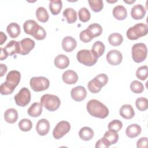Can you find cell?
Returning <instances> with one entry per match:
<instances>
[{"mask_svg":"<svg viewBox=\"0 0 148 148\" xmlns=\"http://www.w3.org/2000/svg\"><path fill=\"white\" fill-rule=\"evenodd\" d=\"M21 79L20 72L13 70L10 71L6 76V81L0 86V92L2 95L11 94L15 88L19 84Z\"/></svg>","mask_w":148,"mask_h":148,"instance_id":"cell-1","label":"cell"},{"mask_svg":"<svg viewBox=\"0 0 148 148\" xmlns=\"http://www.w3.org/2000/svg\"><path fill=\"white\" fill-rule=\"evenodd\" d=\"M87 110L93 117L105 119L109 114L108 108L99 101L91 99L87 103Z\"/></svg>","mask_w":148,"mask_h":148,"instance_id":"cell-2","label":"cell"},{"mask_svg":"<svg viewBox=\"0 0 148 148\" xmlns=\"http://www.w3.org/2000/svg\"><path fill=\"white\" fill-rule=\"evenodd\" d=\"M108 82V77L105 73H101L96 76L93 79L91 80L88 84V90L94 94L98 93L102 87L105 86Z\"/></svg>","mask_w":148,"mask_h":148,"instance_id":"cell-3","label":"cell"},{"mask_svg":"<svg viewBox=\"0 0 148 148\" xmlns=\"http://www.w3.org/2000/svg\"><path fill=\"white\" fill-rule=\"evenodd\" d=\"M147 34V25L144 23H138L128 29L127 36L130 40H136Z\"/></svg>","mask_w":148,"mask_h":148,"instance_id":"cell-4","label":"cell"},{"mask_svg":"<svg viewBox=\"0 0 148 148\" xmlns=\"http://www.w3.org/2000/svg\"><path fill=\"white\" fill-rule=\"evenodd\" d=\"M40 103L46 109L53 112L58 109L61 105V101L55 95L46 94L41 97Z\"/></svg>","mask_w":148,"mask_h":148,"instance_id":"cell-5","label":"cell"},{"mask_svg":"<svg viewBox=\"0 0 148 148\" xmlns=\"http://www.w3.org/2000/svg\"><path fill=\"white\" fill-rule=\"evenodd\" d=\"M147 47L143 43H138L132 47L131 53L133 60L137 63L143 62L147 57Z\"/></svg>","mask_w":148,"mask_h":148,"instance_id":"cell-6","label":"cell"},{"mask_svg":"<svg viewBox=\"0 0 148 148\" xmlns=\"http://www.w3.org/2000/svg\"><path fill=\"white\" fill-rule=\"evenodd\" d=\"M76 57L79 62L87 66L94 65L98 61V58L93 55L91 50L87 49L79 50L77 53Z\"/></svg>","mask_w":148,"mask_h":148,"instance_id":"cell-7","label":"cell"},{"mask_svg":"<svg viewBox=\"0 0 148 148\" xmlns=\"http://www.w3.org/2000/svg\"><path fill=\"white\" fill-rule=\"evenodd\" d=\"M30 86L32 90L39 92L47 90L50 86L49 79L43 76L33 77L30 80Z\"/></svg>","mask_w":148,"mask_h":148,"instance_id":"cell-8","label":"cell"},{"mask_svg":"<svg viewBox=\"0 0 148 148\" xmlns=\"http://www.w3.org/2000/svg\"><path fill=\"white\" fill-rule=\"evenodd\" d=\"M14 98L16 105L19 106L24 107L31 101V92L27 88L23 87L15 95Z\"/></svg>","mask_w":148,"mask_h":148,"instance_id":"cell-9","label":"cell"},{"mask_svg":"<svg viewBox=\"0 0 148 148\" xmlns=\"http://www.w3.org/2000/svg\"><path fill=\"white\" fill-rule=\"evenodd\" d=\"M71 129V125L66 121H61L58 122L54 127L53 131V137L56 139L62 138Z\"/></svg>","mask_w":148,"mask_h":148,"instance_id":"cell-10","label":"cell"},{"mask_svg":"<svg viewBox=\"0 0 148 148\" xmlns=\"http://www.w3.org/2000/svg\"><path fill=\"white\" fill-rule=\"evenodd\" d=\"M106 58L110 65H117L121 62L123 56L120 51L117 50H112L107 53Z\"/></svg>","mask_w":148,"mask_h":148,"instance_id":"cell-11","label":"cell"},{"mask_svg":"<svg viewBox=\"0 0 148 148\" xmlns=\"http://www.w3.org/2000/svg\"><path fill=\"white\" fill-rule=\"evenodd\" d=\"M20 47V53L21 55H26L29 53V52L34 48L35 43L32 39L26 38H24L19 42Z\"/></svg>","mask_w":148,"mask_h":148,"instance_id":"cell-12","label":"cell"},{"mask_svg":"<svg viewBox=\"0 0 148 148\" xmlns=\"http://www.w3.org/2000/svg\"><path fill=\"white\" fill-rule=\"evenodd\" d=\"M71 95L74 101L80 102L86 98L87 96V91L84 87L79 86L71 90Z\"/></svg>","mask_w":148,"mask_h":148,"instance_id":"cell-13","label":"cell"},{"mask_svg":"<svg viewBox=\"0 0 148 148\" xmlns=\"http://www.w3.org/2000/svg\"><path fill=\"white\" fill-rule=\"evenodd\" d=\"M50 130V123L45 119L39 120L36 125V131L40 136H45L48 134Z\"/></svg>","mask_w":148,"mask_h":148,"instance_id":"cell-14","label":"cell"},{"mask_svg":"<svg viewBox=\"0 0 148 148\" xmlns=\"http://www.w3.org/2000/svg\"><path fill=\"white\" fill-rule=\"evenodd\" d=\"M61 45L64 51L66 52H71L76 48L77 46V42L73 37L67 36L63 38Z\"/></svg>","mask_w":148,"mask_h":148,"instance_id":"cell-15","label":"cell"},{"mask_svg":"<svg viewBox=\"0 0 148 148\" xmlns=\"http://www.w3.org/2000/svg\"><path fill=\"white\" fill-rule=\"evenodd\" d=\"M62 79L65 83L67 84H73L77 82L78 76L74 71L68 70L63 73Z\"/></svg>","mask_w":148,"mask_h":148,"instance_id":"cell-16","label":"cell"},{"mask_svg":"<svg viewBox=\"0 0 148 148\" xmlns=\"http://www.w3.org/2000/svg\"><path fill=\"white\" fill-rule=\"evenodd\" d=\"M146 14V9L143 6L140 4L134 5L131 10V15L132 18L135 20H140L144 17Z\"/></svg>","mask_w":148,"mask_h":148,"instance_id":"cell-17","label":"cell"},{"mask_svg":"<svg viewBox=\"0 0 148 148\" xmlns=\"http://www.w3.org/2000/svg\"><path fill=\"white\" fill-rule=\"evenodd\" d=\"M4 49L8 56H12L15 54H20V47L19 42L12 40H10L4 47Z\"/></svg>","mask_w":148,"mask_h":148,"instance_id":"cell-18","label":"cell"},{"mask_svg":"<svg viewBox=\"0 0 148 148\" xmlns=\"http://www.w3.org/2000/svg\"><path fill=\"white\" fill-rule=\"evenodd\" d=\"M119 113L120 116L125 119H131L135 115L133 108L131 105H123L120 109Z\"/></svg>","mask_w":148,"mask_h":148,"instance_id":"cell-19","label":"cell"},{"mask_svg":"<svg viewBox=\"0 0 148 148\" xmlns=\"http://www.w3.org/2000/svg\"><path fill=\"white\" fill-rule=\"evenodd\" d=\"M42 109L43 105L41 103L34 102L28 109L27 113L28 115L31 117H37L41 114L42 112Z\"/></svg>","mask_w":148,"mask_h":148,"instance_id":"cell-20","label":"cell"},{"mask_svg":"<svg viewBox=\"0 0 148 148\" xmlns=\"http://www.w3.org/2000/svg\"><path fill=\"white\" fill-rule=\"evenodd\" d=\"M114 17L118 20H123L127 16V9L122 5L115 6L112 11Z\"/></svg>","mask_w":148,"mask_h":148,"instance_id":"cell-21","label":"cell"},{"mask_svg":"<svg viewBox=\"0 0 148 148\" xmlns=\"http://www.w3.org/2000/svg\"><path fill=\"white\" fill-rule=\"evenodd\" d=\"M54 65L59 69H65L69 65V60L64 54H59L54 59Z\"/></svg>","mask_w":148,"mask_h":148,"instance_id":"cell-22","label":"cell"},{"mask_svg":"<svg viewBox=\"0 0 148 148\" xmlns=\"http://www.w3.org/2000/svg\"><path fill=\"white\" fill-rule=\"evenodd\" d=\"M141 131L142 129L140 125L136 124H132L127 127L125 134L128 137L130 138H134L140 135Z\"/></svg>","mask_w":148,"mask_h":148,"instance_id":"cell-23","label":"cell"},{"mask_svg":"<svg viewBox=\"0 0 148 148\" xmlns=\"http://www.w3.org/2000/svg\"><path fill=\"white\" fill-rule=\"evenodd\" d=\"M5 120L10 124H13L17 120L18 113L14 108H9L7 109L4 113Z\"/></svg>","mask_w":148,"mask_h":148,"instance_id":"cell-24","label":"cell"},{"mask_svg":"<svg viewBox=\"0 0 148 148\" xmlns=\"http://www.w3.org/2000/svg\"><path fill=\"white\" fill-rule=\"evenodd\" d=\"M31 35L37 40H43L46 38V32L45 29L37 24L31 31Z\"/></svg>","mask_w":148,"mask_h":148,"instance_id":"cell-25","label":"cell"},{"mask_svg":"<svg viewBox=\"0 0 148 148\" xmlns=\"http://www.w3.org/2000/svg\"><path fill=\"white\" fill-rule=\"evenodd\" d=\"M105 50V46L104 44L102 42L98 40L93 44L91 51L95 57L99 58L104 53Z\"/></svg>","mask_w":148,"mask_h":148,"instance_id":"cell-26","label":"cell"},{"mask_svg":"<svg viewBox=\"0 0 148 148\" xmlns=\"http://www.w3.org/2000/svg\"><path fill=\"white\" fill-rule=\"evenodd\" d=\"M6 31L10 38H16L21 32L20 27L16 23H11L7 26Z\"/></svg>","mask_w":148,"mask_h":148,"instance_id":"cell-27","label":"cell"},{"mask_svg":"<svg viewBox=\"0 0 148 148\" xmlns=\"http://www.w3.org/2000/svg\"><path fill=\"white\" fill-rule=\"evenodd\" d=\"M64 17L66 20L69 24L74 23L77 20V13L73 8H68L65 9L62 13Z\"/></svg>","mask_w":148,"mask_h":148,"instance_id":"cell-28","label":"cell"},{"mask_svg":"<svg viewBox=\"0 0 148 148\" xmlns=\"http://www.w3.org/2000/svg\"><path fill=\"white\" fill-rule=\"evenodd\" d=\"M79 135L80 139L83 140L88 141L91 140L94 136L93 130L88 127H82L79 132Z\"/></svg>","mask_w":148,"mask_h":148,"instance_id":"cell-29","label":"cell"},{"mask_svg":"<svg viewBox=\"0 0 148 148\" xmlns=\"http://www.w3.org/2000/svg\"><path fill=\"white\" fill-rule=\"evenodd\" d=\"M103 138L110 146L115 144L118 141L119 134L117 132L109 130L105 133Z\"/></svg>","mask_w":148,"mask_h":148,"instance_id":"cell-30","label":"cell"},{"mask_svg":"<svg viewBox=\"0 0 148 148\" xmlns=\"http://www.w3.org/2000/svg\"><path fill=\"white\" fill-rule=\"evenodd\" d=\"M62 8V3L61 0L50 1L49 2V9L53 15H57L60 13Z\"/></svg>","mask_w":148,"mask_h":148,"instance_id":"cell-31","label":"cell"},{"mask_svg":"<svg viewBox=\"0 0 148 148\" xmlns=\"http://www.w3.org/2000/svg\"><path fill=\"white\" fill-rule=\"evenodd\" d=\"M108 41L112 46H118L122 43L123 41V37L120 34L113 33L109 36Z\"/></svg>","mask_w":148,"mask_h":148,"instance_id":"cell-32","label":"cell"},{"mask_svg":"<svg viewBox=\"0 0 148 148\" xmlns=\"http://www.w3.org/2000/svg\"><path fill=\"white\" fill-rule=\"evenodd\" d=\"M36 17L37 19L42 22L46 23L48 21L49 16L46 9L43 7H39L36 10Z\"/></svg>","mask_w":148,"mask_h":148,"instance_id":"cell-33","label":"cell"},{"mask_svg":"<svg viewBox=\"0 0 148 148\" xmlns=\"http://www.w3.org/2000/svg\"><path fill=\"white\" fill-rule=\"evenodd\" d=\"M91 33L94 38L99 36L102 33V28L99 24L93 23L88 25L87 28Z\"/></svg>","mask_w":148,"mask_h":148,"instance_id":"cell-34","label":"cell"},{"mask_svg":"<svg viewBox=\"0 0 148 148\" xmlns=\"http://www.w3.org/2000/svg\"><path fill=\"white\" fill-rule=\"evenodd\" d=\"M148 75V67L143 65L139 67L136 72V77L140 80H145Z\"/></svg>","mask_w":148,"mask_h":148,"instance_id":"cell-35","label":"cell"},{"mask_svg":"<svg viewBox=\"0 0 148 148\" xmlns=\"http://www.w3.org/2000/svg\"><path fill=\"white\" fill-rule=\"evenodd\" d=\"M32 127V123L29 119H23L18 123V127L22 131L27 132L31 130Z\"/></svg>","mask_w":148,"mask_h":148,"instance_id":"cell-36","label":"cell"},{"mask_svg":"<svg viewBox=\"0 0 148 148\" xmlns=\"http://www.w3.org/2000/svg\"><path fill=\"white\" fill-rule=\"evenodd\" d=\"M79 18L83 23L87 22L90 20L91 17V14L88 10L86 8H82L79 10Z\"/></svg>","mask_w":148,"mask_h":148,"instance_id":"cell-37","label":"cell"},{"mask_svg":"<svg viewBox=\"0 0 148 148\" xmlns=\"http://www.w3.org/2000/svg\"><path fill=\"white\" fill-rule=\"evenodd\" d=\"M136 108L140 111H145L148 108V101L146 98L140 97L135 101Z\"/></svg>","mask_w":148,"mask_h":148,"instance_id":"cell-38","label":"cell"},{"mask_svg":"<svg viewBox=\"0 0 148 148\" xmlns=\"http://www.w3.org/2000/svg\"><path fill=\"white\" fill-rule=\"evenodd\" d=\"M88 3L91 10L95 12L101 11L103 7V3L102 0L88 1Z\"/></svg>","mask_w":148,"mask_h":148,"instance_id":"cell-39","label":"cell"},{"mask_svg":"<svg viewBox=\"0 0 148 148\" xmlns=\"http://www.w3.org/2000/svg\"><path fill=\"white\" fill-rule=\"evenodd\" d=\"M130 88L133 92L140 94L143 91L144 86L141 82L138 80H134L131 82L130 84Z\"/></svg>","mask_w":148,"mask_h":148,"instance_id":"cell-40","label":"cell"},{"mask_svg":"<svg viewBox=\"0 0 148 148\" xmlns=\"http://www.w3.org/2000/svg\"><path fill=\"white\" fill-rule=\"evenodd\" d=\"M123 127V123L120 120H113L111 121L108 125V130L110 131L118 132Z\"/></svg>","mask_w":148,"mask_h":148,"instance_id":"cell-41","label":"cell"},{"mask_svg":"<svg viewBox=\"0 0 148 148\" xmlns=\"http://www.w3.org/2000/svg\"><path fill=\"white\" fill-rule=\"evenodd\" d=\"M38 23L34 20H28L23 24V29L25 34L31 35V31Z\"/></svg>","mask_w":148,"mask_h":148,"instance_id":"cell-42","label":"cell"},{"mask_svg":"<svg viewBox=\"0 0 148 148\" xmlns=\"http://www.w3.org/2000/svg\"><path fill=\"white\" fill-rule=\"evenodd\" d=\"M79 37L80 39L84 43H88L94 38L91 33L87 29L82 31L80 33Z\"/></svg>","mask_w":148,"mask_h":148,"instance_id":"cell-43","label":"cell"},{"mask_svg":"<svg viewBox=\"0 0 148 148\" xmlns=\"http://www.w3.org/2000/svg\"><path fill=\"white\" fill-rule=\"evenodd\" d=\"M138 148H146L147 146V138L142 137L140 138L136 143Z\"/></svg>","mask_w":148,"mask_h":148,"instance_id":"cell-44","label":"cell"},{"mask_svg":"<svg viewBox=\"0 0 148 148\" xmlns=\"http://www.w3.org/2000/svg\"><path fill=\"white\" fill-rule=\"evenodd\" d=\"M110 145L105 141V140L102 138L98 140L95 144L96 148H108Z\"/></svg>","mask_w":148,"mask_h":148,"instance_id":"cell-45","label":"cell"},{"mask_svg":"<svg viewBox=\"0 0 148 148\" xmlns=\"http://www.w3.org/2000/svg\"><path fill=\"white\" fill-rule=\"evenodd\" d=\"M0 69H1V77H2L4 74L6 73V72H7L8 70V68L6 66V65L3 64H0Z\"/></svg>","mask_w":148,"mask_h":148,"instance_id":"cell-46","label":"cell"},{"mask_svg":"<svg viewBox=\"0 0 148 148\" xmlns=\"http://www.w3.org/2000/svg\"><path fill=\"white\" fill-rule=\"evenodd\" d=\"M8 55L5 51L4 48L1 47V56H0V60H3L6 59L8 57Z\"/></svg>","mask_w":148,"mask_h":148,"instance_id":"cell-47","label":"cell"},{"mask_svg":"<svg viewBox=\"0 0 148 148\" xmlns=\"http://www.w3.org/2000/svg\"><path fill=\"white\" fill-rule=\"evenodd\" d=\"M0 36H1V45H2L5 41L7 39V37H6V35L2 32V31H1L0 32Z\"/></svg>","mask_w":148,"mask_h":148,"instance_id":"cell-48","label":"cell"},{"mask_svg":"<svg viewBox=\"0 0 148 148\" xmlns=\"http://www.w3.org/2000/svg\"><path fill=\"white\" fill-rule=\"evenodd\" d=\"M124 2H125V3H132L135 2V0H134V1H128L124 0Z\"/></svg>","mask_w":148,"mask_h":148,"instance_id":"cell-49","label":"cell"}]
</instances>
